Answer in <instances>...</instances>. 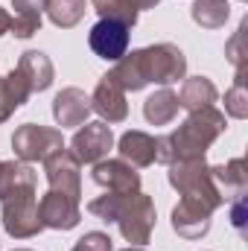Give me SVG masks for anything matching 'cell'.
<instances>
[{"label":"cell","mask_w":248,"mask_h":251,"mask_svg":"<svg viewBox=\"0 0 248 251\" xmlns=\"http://www.w3.org/2000/svg\"><path fill=\"white\" fill-rule=\"evenodd\" d=\"M125 94L143 91L146 85H161L170 88L178 79H187V56L184 50L173 41L149 44L140 50L125 53L120 62H114V70H108Z\"/></svg>","instance_id":"obj_1"},{"label":"cell","mask_w":248,"mask_h":251,"mask_svg":"<svg viewBox=\"0 0 248 251\" xmlns=\"http://www.w3.org/2000/svg\"><path fill=\"white\" fill-rule=\"evenodd\" d=\"M225 128H228V120L216 105L190 111L178 128L158 137V161L170 167V164L187 161V158H204L207 149L222 137Z\"/></svg>","instance_id":"obj_2"},{"label":"cell","mask_w":248,"mask_h":251,"mask_svg":"<svg viewBox=\"0 0 248 251\" xmlns=\"http://www.w3.org/2000/svg\"><path fill=\"white\" fill-rule=\"evenodd\" d=\"M38 181H26L21 187H15L12 193H6L0 199V219H3V231L12 240H29L38 237L44 231L41 216H38Z\"/></svg>","instance_id":"obj_3"},{"label":"cell","mask_w":248,"mask_h":251,"mask_svg":"<svg viewBox=\"0 0 248 251\" xmlns=\"http://www.w3.org/2000/svg\"><path fill=\"white\" fill-rule=\"evenodd\" d=\"M167 181L170 187L178 190L181 199H193V201H201L213 210H219L225 204L222 193L213 184V176H210V164L204 158H187V161H175L167 167Z\"/></svg>","instance_id":"obj_4"},{"label":"cell","mask_w":248,"mask_h":251,"mask_svg":"<svg viewBox=\"0 0 248 251\" xmlns=\"http://www.w3.org/2000/svg\"><path fill=\"white\" fill-rule=\"evenodd\" d=\"M12 149H15V158L24 164H38V161L44 164L47 158L64 149V134L62 128H53V126L24 123L12 134Z\"/></svg>","instance_id":"obj_5"},{"label":"cell","mask_w":248,"mask_h":251,"mask_svg":"<svg viewBox=\"0 0 248 251\" xmlns=\"http://www.w3.org/2000/svg\"><path fill=\"white\" fill-rule=\"evenodd\" d=\"M155 219L158 216H155L152 196H146L143 190H137V193L125 196L114 225L120 228V234H123V240L128 246H146L149 237H152V231H155Z\"/></svg>","instance_id":"obj_6"},{"label":"cell","mask_w":248,"mask_h":251,"mask_svg":"<svg viewBox=\"0 0 248 251\" xmlns=\"http://www.w3.org/2000/svg\"><path fill=\"white\" fill-rule=\"evenodd\" d=\"M111 146H114V131H111V126L102 123V120L79 126L76 134L70 137V155L79 164H97V161H102Z\"/></svg>","instance_id":"obj_7"},{"label":"cell","mask_w":248,"mask_h":251,"mask_svg":"<svg viewBox=\"0 0 248 251\" xmlns=\"http://www.w3.org/2000/svg\"><path fill=\"white\" fill-rule=\"evenodd\" d=\"M41 225L50 231H73L82 222V199H73L59 190H47L38 201Z\"/></svg>","instance_id":"obj_8"},{"label":"cell","mask_w":248,"mask_h":251,"mask_svg":"<svg viewBox=\"0 0 248 251\" xmlns=\"http://www.w3.org/2000/svg\"><path fill=\"white\" fill-rule=\"evenodd\" d=\"M128 41H131V29L120 21L99 18L88 32V47L94 50V56H99L105 62H120L128 53Z\"/></svg>","instance_id":"obj_9"},{"label":"cell","mask_w":248,"mask_h":251,"mask_svg":"<svg viewBox=\"0 0 248 251\" xmlns=\"http://www.w3.org/2000/svg\"><path fill=\"white\" fill-rule=\"evenodd\" d=\"M213 207L201 204V201H193V199H181L175 207H173V216H170V225L173 231L181 237V240H201L207 237L210 225H213Z\"/></svg>","instance_id":"obj_10"},{"label":"cell","mask_w":248,"mask_h":251,"mask_svg":"<svg viewBox=\"0 0 248 251\" xmlns=\"http://www.w3.org/2000/svg\"><path fill=\"white\" fill-rule=\"evenodd\" d=\"M91 111H97L102 117V123L114 126V123H123L128 117V102H125V91L120 88V82L105 73L99 76L94 94H91Z\"/></svg>","instance_id":"obj_11"},{"label":"cell","mask_w":248,"mask_h":251,"mask_svg":"<svg viewBox=\"0 0 248 251\" xmlns=\"http://www.w3.org/2000/svg\"><path fill=\"white\" fill-rule=\"evenodd\" d=\"M94 184L108 193H137L140 190V173L125 164L123 158H102L91 170Z\"/></svg>","instance_id":"obj_12"},{"label":"cell","mask_w":248,"mask_h":251,"mask_svg":"<svg viewBox=\"0 0 248 251\" xmlns=\"http://www.w3.org/2000/svg\"><path fill=\"white\" fill-rule=\"evenodd\" d=\"M44 176H47L50 190L82 199V164L70 155V149H62V152H56L53 158L44 161Z\"/></svg>","instance_id":"obj_13"},{"label":"cell","mask_w":248,"mask_h":251,"mask_svg":"<svg viewBox=\"0 0 248 251\" xmlns=\"http://www.w3.org/2000/svg\"><path fill=\"white\" fill-rule=\"evenodd\" d=\"M117 152L134 170H146L158 161V137H152L149 131H140V128H128L117 140Z\"/></svg>","instance_id":"obj_14"},{"label":"cell","mask_w":248,"mask_h":251,"mask_svg":"<svg viewBox=\"0 0 248 251\" xmlns=\"http://www.w3.org/2000/svg\"><path fill=\"white\" fill-rule=\"evenodd\" d=\"M53 117L62 128H79L91 117V97L82 88H62L53 100Z\"/></svg>","instance_id":"obj_15"},{"label":"cell","mask_w":248,"mask_h":251,"mask_svg":"<svg viewBox=\"0 0 248 251\" xmlns=\"http://www.w3.org/2000/svg\"><path fill=\"white\" fill-rule=\"evenodd\" d=\"M210 176H213V184L222 193L225 204L234 201V199H243L248 193V167L246 158H231L228 164H219V167H210Z\"/></svg>","instance_id":"obj_16"},{"label":"cell","mask_w":248,"mask_h":251,"mask_svg":"<svg viewBox=\"0 0 248 251\" xmlns=\"http://www.w3.org/2000/svg\"><path fill=\"white\" fill-rule=\"evenodd\" d=\"M18 70L26 76L32 94L47 91V88L53 85V79H56V67H53V62H50V56L41 53V50H26V53H21Z\"/></svg>","instance_id":"obj_17"},{"label":"cell","mask_w":248,"mask_h":251,"mask_svg":"<svg viewBox=\"0 0 248 251\" xmlns=\"http://www.w3.org/2000/svg\"><path fill=\"white\" fill-rule=\"evenodd\" d=\"M216 100H219V91H216V85L207 76H190V79H184L181 94H178V105L184 108L187 114L210 108V105H216Z\"/></svg>","instance_id":"obj_18"},{"label":"cell","mask_w":248,"mask_h":251,"mask_svg":"<svg viewBox=\"0 0 248 251\" xmlns=\"http://www.w3.org/2000/svg\"><path fill=\"white\" fill-rule=\"evenodd\" d=\"M15 18H12V35L15 38H32L41 29V18L47 12V0H12Z\"/></svg>","instance_id":"obj_19"},{"label":"cell","mask_w":248,"mask_h":251,"mask_svg":"<svg viewBox=\"0 0 248 251\" xmlns=\"http://www.w3.org/2000/svg\"><path fill=\"white\" fill-rule=\"evenodd\" d=\"M178 94L173 88H158L143 102V117L149 126H170L178 117Z\"/></svg>","instance_id":"obj_20"},{"label":"cell","mask_w":248,"mask_h":251,"mask_svg":"<svg viewBox=\"0 0 248 251\" xmlns=\"http://www.w3.org/2000/svg\"><path fill=\"white\" fill-rule=\"evenodd\" d=\"M190 18L204 29H222L225 21L231 18V3L228 0H196L190 6Z\"/></svg>","instance_id":"obj_21"},{"label":"cell","mask_w":248,"mask_h":251,"mask_svg":"<svg viewBox=\"0 0 248 251\" xmlns=\"http://www.w3.org/2000/svg\"><path fill=\"white\" fill-rule=\"evenodd\" d=\"M85 12H88L85 0H47V18L59 29H73L85 18Z\"/></svg>","instance_id":"obj_22"},{"label":"cell","mask_w":248,"mask_h":251,"mask_svg":"<svg viewBox=\"0 0 248 251\" xmlns=\"http://www.w3.org/2000/svg\"><path fill=\"white\" fill-rule=\"evenodd\" d=\"M26 181H38V173L32 170V164L24 161H0V199L15 187L26 184Z\"/></svg>","instance_id":"obj_23"},{"label":"cell","mask_w":248,"mask_h":251,"mask_svg":"<svg viewBox=\"0 0 248 251\" xmlns=\"http://www.w3.org/2000/svg\"><path fill=\"white\" fill-rule=\"evenodd\" d=\"M234 120H246L248 117V88H246V70H237L234 85L225 91V111Z\"/></svg>","instance_id":"obj_24"},{"label":"cell","mask_w":248,"mask_h":251,"mask_svg":"<svg viewBox=\"0 0 248 251\" xmlns=\"http://www.w3.org/2000/svg\"><path fill=\"white\" fill-rule=\"evenodd\" d=\"M91 6H94V12H97L99 18H105V21H120L128 29L137 24V15H140L128 0H91Z\"/></svg>","instance_id":"obj_25"},{"label":"cell","mask_w":248,"mask_h":251,"mask_svg":"<svg viewBox=\"0 0 248 251\" xmlns=\"http://www.w3.org/2000/svg\"><path fill=\"white\" fill-rule=\"evenodd\" d=\"M246 32H248V21H240V26H237V32L228 38V44H225V56H228V62L234 64L237 70H246L248 67V47H246Z\"/></svg>","instance_id":"obj_26"},{"label":"cell","mask_w":248,"mask_h":251,"mask_svg":"<svg viewBox=\"0 0 248 251\" xmlns=\"http://www.w3.org/2000/svg\"><path fill=\"white\" fill-rule=\"evenodd\" d=\"M70 251H114L111 246V237L102 234V231H88L82 240H76V246Z\"/></svg>","instance_id":"obj_27"},{"label":"cell","mask_w":248,"mask_h":251,"mask_svg":"<svg viewBox=\"0 0 248 251\" xmlns=\"http://www.w3.org/2000/svg\"><path fill=\"white\" fill-rule=\"evenodd\" d=\"M228 216H231V228L240 234V237H248V204H246V196L243 199H234L228 201Z\"/></svg>","instance_id":"obj_28"},{"label":"cell","mask_w":248,"mask_h":251,"mask_svg":"<svg viewBox=\"0 0 248 251\" xmlns=\"http://www.w3.org/2000/svg\"><path fill=\"white\" fill-rule=\"evenodd\" d=\"M15 111H18V108L12 105V100H9V94H6V85H3V76H0V123H6Z\"/></svg>","instance_id":"obj_29"},{"label":"cell","mask_w":248,"mask_h":251,"mask_svg":"<svg viewBox=\"0 0 248 251\" xmlns=\"http://www.w3.org/2000/svg\"><path fill=\"white\" fill-rule=\"evenodd\" d=\"M9 29H12V15H9V12H6L3 6H0V38H3V35H6Z\"/></svg>","instance_id":"obj_30"},{"label":"cell","mask_w":248,"mask_h":251,"mask_svg":"<svg viewBox=\"0 0 248 251\" xmlns=\"http://www.w3.org/2000/svg\"><path fill=\"white\" fill-rule=\"evenodd\" d=\"M128 3H131V6H134L137 12H143V9H155V6H158L161 0H128Z\"/></svg>","instance_id":"obj_31"},{"label":"cell","mask_w":248,"mask_h":251,"mask_svg":"<svg viewBox=\"0 0 248 251\" xmlns=\"http://www.w3.org/2000/svg\"><path fill=\"white\" fill-rule=\"evenodd\" d=\"M120 251H146L143 246H128V249H120Z\"/></svg>","instance_id":"obj_32"},{"label":"cell","mask_w":248,"mask_h":251,"mask_svg":"<svg viewBox=\"0 0 248 251\" xmlns=\"http://www.w3.org/2000/svg\"><path fill=\"white\" fill-rule=\"evenodd\" d=\"M12 251H32V249H12Z\"/></svg>","instance_id":"obj_33"}]
</instances>
